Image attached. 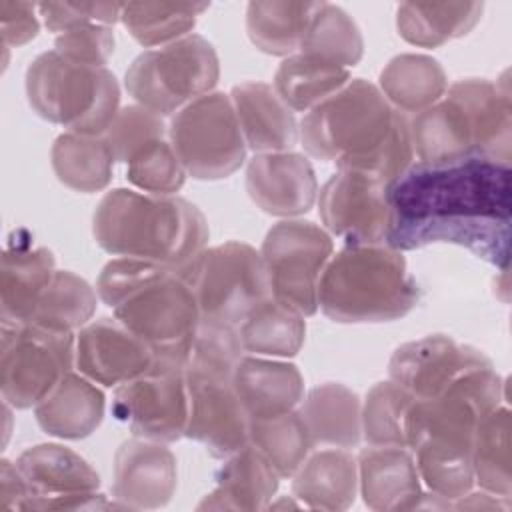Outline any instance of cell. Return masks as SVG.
Segmentation results:
<instances>
[{
  "mask_svg": "<svg viewBox=\"0 0 512 512\" xmlns=\"http://www.w3.org/2000/svg\"><path fill=\"white\" fill-rule=\"evenodd\" d=\"M278 474L252 446L226 458L216 476V488L206 494L198 510H264L278 490Z\"/></svg>",
  "mask_w": 512,
  "mask_h": 512,
  "instance_id": "obj_28",
  "label": "cell"
},
{
  "mask_svg": "<svg viewBox=\"0 0 512 512\" xmlns=\"http://www.w3.org/2000/svg\"><path fill=\"white\" fill-rule=\"evenodd\" d=\"M474 482L490 494L500 498L512 496L510 476V408L500 404L476 426L472 442Z\"/></svg>",
  "mask_w": 512,
  "mask_h": 512,
  "instance_id": "obj_36",
  "label": "cell"
},
{
  "mask_svg": "<svg viewBox=\"0 0 512 512\" xmlns=\"http://www.w3.org/2000/svg\"><path fill=\"white\" fill-rule=\"evenodd\" d=\"M414 396L392 380L374 384L362 402V438L372 446L406 448V416Z\"/></svg>",
  "mask_w": 512,
  "mask_h": 512,
  "instance_id": "obj_41",
  "label": "cell"
},
{
  "mask_svg": "<svg viewBox=\"0 0 512 512\" xmlns=\"http://www.w3.org/2000/svg\"><path fill=\"white\" fill-rule=\"evenodd\" d=\"M186 386L184 436L202 444L212 458L224 460L250 444V418L232 386V376L186 370Z\"/></svg>",
  "mask_w": 512,
  "mask_h": 512,
  "instance_id": "obj_15",
  "label": "cell"
},
{
  "mask_svg": "<svg viewBox=\"0 0 512 512\" xmlns=\"http://www.w3.org/2000/svg\"><path fill=\"white\" fill-rule=\"evenodd\" d=\"M102 136L110 146L114 160L126 164L130 154L142 144L156 138H168V128L160 114L140 104H130L118 110Z\"/></svg>",
  "mask_w": 512,
  "mask_h": 512,
  "instance_id": "obj_44",
  "label": "cell"
},
{
  "mask_svg": "<svg viewBox=\"0 0 512 512\" xmlns=\"http://www.w3.org/2000/svg\"><path fill=\"white\" fill-rule=\"evenodd\" d=\"M112 414L128 424L134 436L154 442H176L186 432L188 386L182 362L156 358L140 376L116 386Z\"/></svg>",
  "mask_w": 512,
  "mask_h": 512,
  "instance_id": "obj_12",
  "label": "cell"
},
{
  "mask_svg": "<svg viewBox=\"0 0 512 512\" xmlns=\"http://www.w3.org/2000/svg\"><path fill=\"white\" fill-rule=\"evenodd\" d=\"M246 192L266 214L296 218L318 198V180L310 160L298 152L254 154L246 168Z\"/></svg>",
  "mask_w": 512,
  "mask_h": 512,
  "instance_id": "obj_19",
  "label": "cell"
},
{
  "mask_svg": "<svg viewBox=\"0 0 512 512\" xmlns=\"http://www.w3.org/2000/svg\"><path fill=\"white\" fill-rule=\"evenodd\" d=\"M26 96L40 118L86 136H102L120 110V86L106 66L74 64L56 50L26 68Z\"/></svg>",
  "mask_w": 512,
  "mask_h": 512,
  "instance_id": "obj_6",
  "label": "cell"
},
{
  "mask_svg": "<svg viewBox=\"0 0 512 512\" xmlns=\"http://www.w3.org/2000/svg\"><path fill=\"white\" fill-rule=\"evenodd\" d=\"M510 176L508 164L478 156L414 162L388 184L386 244L400 252L440 242L456 244L506 272L512 222Z\"/></svg>",
  "mask_w": 512,
  "mask_h": 512,
  "instance_id": "obj_1",
  "label": "cell"
},
{
  "mask_svg": "<svg viewBox=\"0 0 512 512\" xmlns=\"http://www.w3.org/2000/svg\"><path fill=\"white\" fill-rule=\"evenodd\" d=\"M388 184L358 170H336L318 192V212L328 234L346 244H386L390 228Z\"/></svg>",
  "mask_w": 512,
  "mask_h": 512,
  "instance_id": "obj_14",
  "label": "cell"
},
{
  "mask_svg": "<svg viewBox=\"0 0 512 512\" xmlns=\"http://www.w3.org/2000/svg\"><path fill=\"white\" fill-rule=\"evenodd\" d=\"M448 92L462 102L470 116L476 156L510 166L512 104L506 72L502 82L466 78L450 84Z\"/></svg>",
  "mask_w": 512,
  "mask_h": 512,
  "instance_id": "obj_23",
  "label": "cell"
},
{
  "mask_svg": "<svg viewBox=\"0 0 512 512\" xmlns=\"http://www.w3.org/2000/svg\"><path fill=\"white\" fill-rule=\"evenodd\" d=\"M94 310V288L74 272L56 270L28 322L60 332H74L90 322Z\"/></svg>",
  "mask_w": 512,
  "mask_h": 512,
  "instance_id": "obj_40",
  "label": "cell"
},
{
  "mask_svg": "<svg viewBox=\"0 0 512 512\" xmlns=\"http://www.w3.org/2000/svg\"><path fill=\"white\" fill-rule=\"evenodd\" d=\"M96 244L108 254L184 268L208 244L204 214L180 196L116 188L102 196L92 216Z\"/></svg>",
  "mask_w": 512,
  "mask_h": 512,
  "instance_id": "obj_4",
  "label": "cell"
},
{
  "mask_svg": "<svg viewBox=\"0 0 512 512\" xmlns=\"http://www.w3.org/2000/svg\"><path fill=\"white\" fill-rule=\"evenodd\" d=\"M176 482V458L164 442L136 436L114 454L112 496L122 508H162L172 500Z\"/></svg>",
  "mask_w": 512,
  "mask_h": 512,
  "instance_id": "obj_18",
  "label": "cell"
},
{
  "mask_svg": "<svg viewBox=\"0 0 512 512\" xmlns=\"http://www.w3.org/2000/svg\"><path fill=\"white\" fill-rule=\"evenodd\" d=\"M26 484L16 468L14 462L2 460L0 462V510H22L26 500Z\"/></svg>",
  "mask_w": 512,
  "mask_h": 512,
  "instance_id": "obj_48",
  "label": "cell"
},
{
  "mask_svg": "<svg viewBox=\"0 0 512 512\" xmlns=\"http://www.w3.org/2000/svg\"><path fill=\"white\" fill-rule=\"evenodd\" d=\"M300 140L310 156L334 162L338 170L368 172L386 184L414 164L410 118L364 78L348 80L308 110Z\"/></svg>",
  "mask_w": 512,
  "mask_h": 512,
  "instance_id": "obj_2",
  "label": "cell"
},
{
  "mask_svg": "<svg viewBox=\"0 0 512 512\" xmlns=\"http://www.w3.org/2000/svg\"><path fill=\"white\" fill-rule=\"evenodd\" d=\"M250 444L280 478H292L314 450V440L296 408L278 416L250 420Z\"/></svg>",
  "mask_w": 512,
  "mask_h": 512,
  "instance_id": "obj_37",
  "label": "cell"
},
{
  "mask_svg": "<svg viewBox=\"0 0 512 512\" xmlns=\"http://www.w3.org/2000/svg\"><path fill=\"white\" fill-rule=\"evenodd\" d=\"M178 272L194 292L200 320L238 328L260 302L270 298L262 256L246 242L230 240L204 248Z\"/></svg>",
  "mask_w": 512,
  "mask_h": 512,
  "instance_id": "obj_8",
  "label": "cell"
},
{
  "mask_svg": "<svg viewBox=\"0 0 512 512\" xmlns=\"http://www.w3.org/2000/svg\"><path fill=\"white\" fill-rule=\"evenodd\" d=\"M332 252V236L310 220L286 218L274 224L260 248L270 296L304 318L316 314L318 282Z\"/></svg>",
  "mask_w": 512,
  "mask_h": 512,
  "instance_id": "obj_11",
  "label": "cell"
},
{
  "mask_svg": "<svg viewBox=\"0 0 512 512\" xmlns=\"http://www.w3.org/2000/svg\"><path fill=\"white\" fill-rule=\"evenodd\" d=\"M348 80V68L296 52L282 60L272 86L292 112H308L338 92Z\"/></svg>",
  "mask_w": 512,
  "mask_h": 512,
  "instance_id": "obj_35",
  "label": "cell"
},
{
  "mask_svg": "<svg viewBox=\"0 0 512 512\" xmlns=\"http://www.w3.org/2000/svg\"><path fill=\"white\" fill-rule=\"evenodd\" d=\"M420 300L400 250L388 244H346L318 282V308L334 322H390L406 316Z\"/></svg>",
  "mask_w": 512,
  "mask_h": 512,
  "instance_id": "obj_5",
  "label": "cell"
},
{
  "mask_svg": "<svg viewBox=\"0 0 512 512\" xmlns=\"http://www.w3.org/2000/svg\"><path fill=\"white\" fill-rule=\"evenodd\" d=\"M298 52L348 68L360 62L364 40L358 24L344 8L320 2Z\"/></svg>",
  "mask_w": 512,
  "mask_h": 512,
  "instance_id": "obj_38",
  "label": "cell"
},
{
  "mask_svg": "<svg viewBox=\"0 0 512 512\" xmlns=\"http://www.w3.org/2000/svg\"><path fill=\"white\" fill-rule=\"evenodd\" d=\"M114 30L104 24H78L56 34V52L74 64L102 68L114 52Z\"/></svg>",
  "mask_w": 512,
  "mask_h": 512,
  "instance_id": "obj_45",
  "label": "cell"
},
{
  "mask_svg": "<svg viewBox=\"0 0 512 512\" xmlns=\"http://www.w3.org/2000/svg\"><path fill=\"white\" fill-rule=\"evenodd\" d=\"M244 352L266 358L296 356L304 344V316L272 296L260 302L238 326Z\"/></svg>",
  "mask_w": 512,
  "mask_h": 512,
  "instance_id": "obj_34",
  "label": "cell"
},
{
  "mask_svg": "<svg viewBox=\"0 0 512 512\" xmlns=\"http://www.w3.org/2000/svg\"><path fill=\"white\" fill-rule=\"evenodd\" d=\"M320 2H250L246 8V32L250 42L272 56L298 52L308 24Z\"/></svg>",
  "mask_w": 512,
  "mask_h": 512,
  "instance_id": "obj_33",
  "label": "cell"
},
{
  "mask_svg": "<svg viewBox=\"0 0 512 512\" xmlns=\"http://www.w3.org/2000/svg\"><path fill=\"white\" fill-rule=\"evenodd\" d=\"M54 254L34 246L26 230H16L2 252L0 266V324H24L50 284L56 266Z\"/></svg>",
  "mask_w": 512,
  "mask_h": 512,
  "instance_id": "obj_20",
  "label": "cell"
},
{
  "mask_svg": "<svg viewBox=\"0 0 512 512\" xmlns=\"http://www.w3.org/2000/svg\"><path fill=\"white\" fill-rule=\"evenodd\" d=\"M292 494L312 510H346L358 494V464L344 448L310 452L292 474Z\"/></svg>",
  "mask_w": 512,
  "mask_h": 512,
  "instance_id": "obj_26",
  "label": "cell"
},
{
  "mask_svg": "<svg viewBox=\"0 0 512 512\" xmlns=\"http://www.w3.org/2000/svg\"><path fill=\"white\" fill-rule=\"evenodd\" d=\"M204 10H208V4L128 2L122 4L120 22L138 44L158 48L192 34Z\"/></svg>",
  "mask_w": 512,
  "mask_h": 512,
  "instance_id": "obj_39",
  "label": "cell"
},
{
  "mask_svg": "<svg viewBox=\"0 0 512 512\" xmlns=\"http://www.w3.org/2000/svg\"><path fill=\"white\" fill-rule=\"evenodd\" d=\"M358 490L372 510L394 512L418 508L424 492L414 454L400 446H372L358 454Z\"/></svg>",
  "mask_w": 512,
  "mask_h": 512,
  "instance_id": "obj_21",
  "label": "cell"
},
{
  "mask_svg": "<svg viewBox=\"0 0 512 512\" xmlns=\"http://www.w3.org/2000/svg\"><path fill=\"white\" fill-rule=\"evenodd\" d=\"M220 62L214 46L200 34L144 50L126 70L124 86L136 104L172 116L192 100L214 92Z\"/></svg>",
  "mask_w": 512,
  "mask_h": 512,
  "instance_id": "obj_7",
  "label": "cell"
},
{
  "mask_svg": "<svg viewBox=\"0 0 512 512\" xmlns=\"http://www.w3.org/2000/svg\"><path fill=\"white\" fill-rule=\"evenodd\" d=\"M186 170L168 138L142 144L126 160V178L132 186L148 194L174 196L186 180Z\"/></svg>",
  "mask_w": 512,
  "mask_h": 512,
  "instance_id": "obj_42",
  "label": "cell"
},
{
  "mask_svg": "<svg viewBox=\"0 0 512 512\" xmlns=\"http://www.w3.org/2000/svg\"><path fill=\"white\" fill-rule=\"evenodd\" d=\"M410 138L418 162H452L476 156L466 108L448 90L430 108L412 114Z\"/></svg>",
  "mask_w": 512,
  "mask_h": 512,
  "instance_id": "obj_27",
  "label": "cell"
},
{
  "mask_svg": "<svg viewBox=\"0 0 512 512\" xmlns=\"http://www.w3.org/2000/svg\"><path fill=\"white\" fill-rule=\"evenodd\" d=\"M38 6L30 2H0V32L4 46H22L36 38L40 22L36 16Z\"/></svg>",
  "mask_w": 512,
  "mask_h": 512,
  "instance_id": "obj_47",
  "label": "cell"
},
{
  "mask_svg": "<svg viewBox=\"0 0 512 512\" xmlns=\"http://www.w3.org/2000/svg\"><path fill=\"white\" fill-rule=\"evenodd\" d=\"M154 350L116 316L88 322L76 334V368L102 386H118L146 372Z\"/></svg>",
  "mask_w": 512,
  "mask_h": 512,
  "instance_id": "obj_17",
  "label": "cell"
},
{
  "mask_svg": "<svg viewBox=\"0 0 512 512\" xmlns=\"http://www.w3.org/2000/svg\"><path fill=\"white\" fill-rule=\"evenodd\" d=\"M100 300L140 336L156 354L186 364L200 324V310L190 284L170 266L140 260H110L98 280Z\"/></svg>",
  "mask_w": 512,
  "mask_h": 512,
  "instance_id": "obj_3",
  "label": "cell"
},
{
  "mask_svg": "<svg viewBox=\"0 0 512 512\" xmlns=\"http://www.w3.org/2000/svg\"><path fill=\"white\" fill-rule=\"evenodd\" d=\"M230 100L246 148L256 154L288 152L300 138L294 112L272 84L248 80L230 90Z\"/></svg>",
  "mask_w": 512,
  "mask_h": 512,
  "instance_id": "obj_22",
  "label": "cell"
},
{
  "mask_svg": "<svg viewBox=\"0 0 512 512\" xmlns=\"http://www.w3.org/2000/svg\"><path fill=\"white\" fill-rule=\"evenodd\" d=\"M26 484L22 510H94L114 508L98 494L100 476L86 458L62 444H38L16 458Z\"/></svg>",
  "mask_w": 512,
  "mask_h": 512,
  "instance_id": "obj_13",
  "label": "cell"
},
{
  "mask_svg": "<svg viewBox=\"0 0 512 512\" xmlns=\"http://www.w3.org/2000/svg\"><path fill=\"white\" fill-rule=\"evenodd\" d=\"M300 416L314 446L354 448L362 440V402L356 392L338 382L312 388L300 402Z\"/></svg>",
  "mask_w": 512,
  "mask_h": 512,
  "instance_id": "obj_29",
  "label": "cell"
},
{
  "mask_svg": "<svg viewBox=\"0 0 512 512\" xmlns=\"http://www.w3.org/2000/svg\"><path fill=\"white\" fill-rule=\"evenodd\" d=\"M102 390L80 372L70 370L54 390L34 406L40 428L62 440H82L96 432L104 418Z\"/></svg>",
  "mask_w": 512,
  "mask_h": 512,
  "instance_id": "obj_25",
  "label": "cell"
},
{
  "mask_svg": "<svg viewBox=\"0 0 512 512\" xmlns=\"http://www.w3.org/2000/svg\"><path fill=\"white\" fill-rule=\"evenodd\" d=\"M76 364L74 332L0 324V390L6 404L34 408Z\"/></svg>",
  "mask_w": 512,
  "mask_h": 512,
  "instance_id": "obj_9",
  "label": "cell"
},
{
  "mask_svg": "<svg viewBox=\"0 0 512 512\" xmlns=\"http://www.w3.org/2000/svg\"><path fill=\"white\" fill-rule=\"evenodd\" d=\"M122 4L118 2H42L38 4V16L44 26L60 34L72 26L94 22L112 26L120 22Z\"/></svg>",
  "mask_w": 512,
  "mask_h": 512,
  "instance_id": "obj_46",
  "label": "cell"
},
{
  "mask_svg": "<svg viewBox=\"0 0 512 512\" xmlns=\"http://www.w3.org/2000/svg\"><path fill=\"white\" fill-rule=\"evenodd\" d=\"M380 92L402 114H418L436 104L448 90L438 60L426 54H398L380 72Z\"/></svg>",
  "mask_w": 512,
  "mask_h": 512,
  "instance_id": "obj_30",
  "label": "cell"
},
{
  "mask_svg": "<svg viewBox=\"0 0 512 512\" xmlns=\"http://www.w3.org/2000/svg\"><path fill=\"white\" fill-rule=\"evenodd\" d=\"M232 386L250 420L270 418L294 410L304 398V378L292 362L244 354Z\"/></svg>",
  "mask_w": 512,
  "mask_h": 512,
  "instance_id": "obj_24",
  "label": "cell"
},
{
  "mask_svg": "<svg viewBox=\"0 0 512 512\" xmlns=\"http://www.w3.org/2000/svg\"><path fill=\"white\" fill-rule=\"evenodd\" d=\"M492 364L480 350L446 334H430L398 346L390 358V380L416 400L442 394L462 374Z\"/></svg>",
  "mask_w": 512,
  "mask_h": 512,
  "instance_id": "obj_16",
  "label": "cell"
},
{
  "mask_svg": "<svg viewBox=\"0 0 512 512\" xmlns=\"http://www.w3.org/2000/svg\"><path fill=\"white\" fill-rule=\"evenodd\" d=\"M244 354L236 326L200 320L184 368L232 376Z\"/></svg>",
  "mask_w": 512,
  "mask_h": 512,
  "instance_id": "obj_43",
  "label": "cell"
},
{
  "mask_svg": "<svg viewBox=\"0 0 512 512\" xmlns=\"http://www.w3.org/2000/svg\"><path fill=\"white\" fill-rule=\"evenodd\" d=\"M56 178L74 192L92 194L104 190L112 180L114 156L104 136L64 132L50 150Z\"/></svg>",
  "mask_w": 512,
  "mask_h": 512,
  "instance_id": "obj_32",
  "label": "cell"
},
{
  "mask_svg": "<svg viewBox=\"0 0 512 512\" xmlns=\"http://www.w3.org/2000/svg\"><path fill=\"white\" fill-rule=\"evenodd\" d=\"M482 10V2H404L396 10V28L408 44L436 48L468 34Z\"/></svg>",
  "mask_w": 512,
  "mask_h": 512,
  "instance_id": "obj_31",
  "label": "cell"
},
{
  "mask_svg": "<svg viewBox=\"0 0 512 512\" xmlns=\"http://www.w3.org/2000/svg\"><path fill=\"white\" fill-rule=\"evenodd\" d=\"M168 140L186 174L196 180L228 178L246 160V142L224 92H208L172 114Z\"/></svg>",
  "mask_w": 512,
  "mask_h": 512,
  "instance_id": "obj_10",
  "label": "cell"
}]
</instances>
